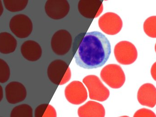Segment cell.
Instances as JSON below:
<instances>
[{"mask_svg":"<svg viewBox=\"0 0 156 117\" xmlns=\"http://www.w3.org/2000/svg\"></svg>","mask_w":156,"mask_h":117,"instance_id":"obj_29","label":"cell"},{"mask_svg":"<svg viewBox=\"0 0 156 117\" xmlns=\"http://www.w3.org/2000/svg\"><path fill=\"white\" fill-rule=\"evenodd\" d=\"M48 76L56 85H63L71 79V72L68 64L61 60L52 61L48 68Z\"/></svg>","mask_w":156,"mask_h":117,"instance_id":"obj_2","label":"cell"},{"mask_svg":"<svg viewBox=\"0 0 156 117\" xmlns=\"http://www.w3.org/2000/svg\"><path fill=\"white\" fill-rule=\"evenodd\" d=\"M12 32L19 38H26L32 33L33 24L31 19L24 14L14 16L10 22Z\"/></svg>","mask_w":156,"mask_h":117,"instance_id":"obj_7","label":"cell"},{"mask_svg":"<svg viewBox=\"0 0 156 117\" xmlns=\"http://www.w3.org/2000/svg\"><path fill=\"white\" fill-rule=\"evenodd\" d=\"M3 98V90L2 87L0 85V102Z\"/></svg>","mask_w":156,"mask_h":117,"instance_id":"obj_24","label":"cell"},{"mask_svg":"<svg viewBox=\"0 0 156 117\" xmlns=\"http://www.w3.org/2000/svg\"></svg>","mask_w":156,"mask_h":117,"instance_id":"obj_28","label":"cell"},{"mask_svg":"<svg viewBox=\"0 0 156 117\" xmlns=\"http://www.w3.org/2000/svg\"><path fill=\"white\" fill-rule=\"evenodd\" d=\"M65 93L67 100L73 104H81L88 97L86 88L80 81L71 82L66 87Z\"/></svg>","mask_w":156,"mask_h":117,"instance_id":"obj_9","label":"cell"},{"mask_svg":"<svg viewBox=\"0 0 156 117\" xmlns=\"http://www.w3.org/2000/svg\"><path fill=\"white\" fill-rule=\"evenodd\" d=\"M133 117H156V115L152 110L143 108L136 111Z\"/></svg>","mask_w":156,"mask_h":117,"instance_id":"obj_22","label":"cell"},{"mask_svg":"<svg viewBox=\"0 0 156 117\" xmlns=\"http://www.w3.org/2000/svg\"><path fill=\"white\" fill-rule=\"evenodd\" d=\"M17 42L12 35L8 33L0 34V52L9 54L14 52L16 48Z\"/></svg>","mask_w":156,"mask_h":117,"instance_id":"obj_16","label":"cell"},{"mask_svg":"<svg viewBox=\"0 0 156 117\" xmlns=\"http://www.w3.org/2000/svg\"><path fill=\"white\" fill-rule=\"evenodd\" d=\"M11 75L10 68L7 64L0 59V83H4L9 80Z\"/></svg>","mask_w":156,"mask_h":117,"instance_id":"obj_21","label":"cell"},{"mask_svg":"<svg viewBox=\"0 0 156 117\" xmlns=\"http://www.w3.org/2000/svg\"><path fill=\"white\" fill-rule=\"evenodd\" d=\"M101 77L107 85L114 89L121 88L126 81L122 69L116 64H109L104 67L101 71Z\"/></svg>","mask_w":156,"mask_h":117,"instance_id":"obj_3","label":"cell"},{"mask_svg":"<svg viewBox=\"0 0 156 117\" xmlns=\"http://www.w3.org/2000/svg\"><path fill=\"white\" fill-rule=\"evenodd\" d=\"M137 100L140 104L153 108L156 105V88L151 83H145L139 88Z\"/></svg>","mask_w":156,"mask_h":117,"instance_id":"obj_13","label":"cell"},{"mask_svg":"<svg viewBox=\"0 0 156 117\" xmlns=\"http://www.w3.org/2000/svg\"><path fill=\"white\" fill-rule=\"evenodd\" d=\"M78 8L83 16L93 19L101 13L103 6L102 2L100 0H80L78 3Z\"/></svg>","mask_w":156,"mask_h":117,"instance_id":"obj_11","label":"cell"},{"mask_svg":"<svg viewBox=\"0 0 156 117\" xmlns=\"http://www.w3.org/2000/svg\"><path fill=\"white\" fill-rule=\"evenodd\" d=\"M111 53V46L102 33L93 31L86 33L74 56L76 63L82 68L95 69L103 66Z\"/></svg>","mask_w":156,"mask_h":117,"instance_id":"obj_1","label":"cell"},{"mask_svg":"<svg viewBox=\"0 0 156 117\" xmlns=\"http://www.w3.org/2000/svg\"><path fill=\"white\" fill-rule=\"evenodd\" d=\"M5 97L9 104H18L26 98L27 90L24 86L17 82H12L5 88Z\"/></svg>","mask_w":156,"mask_h":117,"instance_id":"obj_12","label":"cell"},{"mask_svg":"<svg viewBox=\"0 0 156 117\" xmlns=\"http://www.w3.org/2000/svg\"><path fill=\"white\" fill-rule=\"evenodd\" d=\"M72 38L70 33L61 29L56 32L51 39V47L54 53L58 56H64L71 49Z\"/></svg>","mask_w":156,"mask_h":117,"instance_id":"obj_6","label":"cell"},{"mask_svg":"<svg viewBox=\"0 0 156 117\" xmlns=\"http://www.w3.org/2000/svg\"><path fill=\"white\" fill-rule=\"evenodd\" d=\"M5 8L10 12H19L23 10L27 5L28 1H4Z\"/></svg>","mask_w":156,"mask_h":117,"instance_id":"obj_20","label":"cell"},{"mask_svg":"<svg viewBox=\"0 0 156 117\" xmlns=\"http://www.w3.org/2000/svg\"><path fill=\"white\" fill-rule=\"evenodd\" d=\"M155 51L156 53V43L155 44Z\"/></svg>","mask_w":156,"mask_h":117,"instance_id":"obj_27","label":"cell"},{"mask_svg":"<svg viewBox=\"0 0 156 117\" xmlns=\"http://www.w3.org/2000/svg\"><path fill=\"white\" fill-rule=\"evenodd\" d=\"M98 24L104 33L113 35L121 31L123 23L121 17L116 13H107L99 18Z\"/></svg>","mask_w":156,"mask_h":117,"instance_id":"obj_8","label":"cell"},{"mask_svg":"<svg viewBox=\"0 0 156 117\" xmlns=\"http://www.w3.org/2000/svg\"><path fill=\"white\" fill-rule=\"evenodd\" d=\"M3 12V8L2 4V2L0 1V16L2 15Z\"/></svg>","mask_w":156,"mask_h":117,"instance_id":"obj_25","label":"cell"},{"mask_svg":"<svg viewBox=\"0 0 156 117\" xmlns=\"http://www.w3.org/2000/svg\"><path fill=\"white\" fill-rule=\"evenodd\" d=\"M114 55L118 62L123 65L132 64L138 57L137 49L134 45L127 41H121L115 45Z\"/></svg>","mask_w":156,"mask_h":117,"instance_id":"obj_5","label":"cell"},{"mask_svg":"<svg viewBox=\"0 0 156 117\" xmlns=\"http://www.w3.org/2000/svg\"><path fill=\"white\" fill-rule=\"evenodd\" d=\"M78 115L79 117H105V111L101 104L90 101L79 108Z\"/></svg>","mask_w":156,"mask_h":117,"instance_id":"obj_14","label":"cell"},{"mask_svg":"<svg viewBox=\"0 0 156 117\" xmlns=\"http://www.w3.org/2000/svg\"><path fill=\"white\" fill-rule=\"evenodd\" d=\"M10 117H33V108L27 104L16 106L11 111Z\"/></svg>","mask_w":156,"mask_h":117,"instance_id":"obj_17","label":"cell"},{"mask_svg":"<svg viewBox=\"0 0 156 117\" xmlns=\"http://www.w3.org/2000/svg\"><path fill=\"white\" fill-rule=\"evenodd\" d=\"M35 117H57V113L55 108L51 105L42 104L36 108Z\"/></svg>","mask_w":156,"mask_h":117,"instance_id":"obj_18","label":"cell"},{"mask_svg":"<svg viewBox=\"0 0 156 117\" xmlns=\"http://www.w3.org/2000/svg\"><path fill=\"white\" fill-rule=\"evenodd\" d=\"M120 117H129V116H121Z\"/></svg>","mask_w":156,"mask_h":117,"instance_id":"obj_26","label":"cell"},{"mask_svg":"<svg viewBox=\"0 0 156 117\" xmlns=\"http://www.w3.org/2000/svg\"><path fill=\"white\" fill-rule=\"evenodd\" d=\"M151 74L153 79L156 81V62L151 67Z\"/></svg>","mask_w":156,"mask_h":117,"instance_id":"obj_23","label":"cell"},{"mask_svg":"<svg viewBox=\"0 0 156 117\" xmlns=\"http://www.w3.org/2000/svg\"><path fill=\"white\" fill-rule=\"evenodd\" d=\"M70 6L66 0H48L45 5V10L48 16L53 19L58 20L66 16Z\"/></svg>","mask_w":156,"mask_h":117,"instance_id":"obj_10","label":"cell"},{"mask_svg":"<svg viewBox=\"0 0 156 117\" xmlns=\"http://www.w3.org/2000/svg\"><path fill=\"white\" fill-rule=\"evenodd\" d=\"M144 29L148 37L156 38V16H150L145 21Z\"/></svg>","mask_w":156,"mask_h":117,"instance_id":"obj_19","label":"cell"},{"mask_svg":"<svg viewBox=\"0 0 156 117\" xmlns=\"http://www.w3.org/2000/svg\"><path fill=\"white\" fill-rule=\"evenodd\" d=\"M21 53L26 60L35 61L41 58L42 49L40 45L35 41L28 40L21 46Z\"/></svg>","mask_w":156,"mask_h":117,"instance_id":"obj_15","label":"cell"},{"mask_svg":"<svg viewBox=\"0 0 156 117\" xmlns=\"http://www.w3.org/2000/svg\"><path fill=\"white\" fill-rule=\"evenodd\" d=\"M83 82L87 87L89 97L91 100L104 102L110 96L109 89L105 87L99 77L95 75H89L83 80Z\"/></svg>","mask_w":156,"mask_h":117,"instance_id":"obj_4","label":"cell"}]
</instances>
